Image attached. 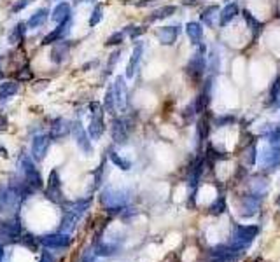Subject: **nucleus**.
<instances>
[{
    "label": "nucleus",
    "mask_w": 280,
    "mask_h": 262,
    "mask_svg": "<svg viewBox=\"0 0 280 262\" xmlns=\"http://www.w3.org/2000/svg\"><path fill=\"white\" fill-rule=\"evenodd\" d=\"M184 6H196V4H200V0H182Z\"/></svg>",
    "instance_id": "obj_34"
},
{
    "label": "nucleus",
    "mask_w": 280,
    "mask_h": 262,
    "mask_svg": "<svg viewBox=\"0 0 280 262\" xmlns=\"http://www.w3.org/2000/svg\"><path fill=\"white\" fill-rule=\"evenodd\" d=\"M238 6L236 4H228L226 7H224L223 11H221V16H219V25L221 26H226L228 23L231 21V19L235 18L236 14H238Z\"/></svg>",
    "instance_id": "obj_17"
},
{
    "label": "nucleus",
    "mask_w": 280,
    "mask_h": 262,
    "mask_svg": "<svg viewBox=\"0 0 280 262\" xmlns=\"http://www.w3.org/2000/svg\"><path fill=\"white\" fill-rule=\"evenodd\" d=\"M26 23L19 21L16 23L13 26V30L9 31V35H7V41H9L11 46H21L23 42H25V37H26Z\"/></svg>",
    "instance_id": "obj_9"
},
{
    "label": "nucleus",
    "mask_w": 280,
    "mask_h": 262,
    "mask_svg": "<svg viewBox=\"0 0 280 262\" xmlns=\"http://www.w3.org/2000/svg\"><path fill=\"white\" fill-rule=\"evenodd\" d=\"M186 34H188V37H189V41H191L193 46H200V44L203 42V28L200 23H195V21L188 23Z\"/></svg>",
    "instance_id": "obj_12"
},
{
    "label": "nucleus",
    "mask_w": 280,
    "mask_h": 262,
    "mask_svg": "<svg viewBox=\"0 0 280 262\" xmlns=\"http://www.w3.org/2000/svg\"><path fill=\"white\" fill-rule=\"evenodd\" d=\"M219 16H221L219 6H208V7H205V11L202 13V21L208 26V28H214L215 23L219 21Z\"/></svg>",
    "instance_id": "obj_13"
},
{
    "label": "nucleus",
    "mask_w": 280,
    "mask_h": 262,
    "mask_svg": "<svg viewBox=\"0 0 280 262\" xmlns=\"http://www.w3.org/2000/svg\"><path fill=\"white\" fill-rule=\"evenodd\" d=\"M112 161L116 162L117 166H121V168H123V170H128V168H130V162H128V161H125L123 157L116 156V154H112Z\"/></svg>",
    "instance_id": "obj_31"
},
{
    "label": "nucleus",
    "mask_w": 280,
    "mask_h": 262,
    "mask_svg": "<svg viewBox=\"0 0 280 262\" xmlns=\"http://www.w3.org/2000/svg\"><path fill=\"white\" fill-rule=\"evenodd\" d=\"M125 31L123 30H119V31H114L112 35H110V37L107 39V41H105V46L107 47H112V46H121V44H123V41H125Z\"/></svg>",
    "instance_id": "obj_25"
},
{
    "label": "nucleus",
    "mask_w": 280,
    "mask_h": 262,
    "mask_svg": "<svg viewBox=\"0 0 280 262\" xmlns=\"http://www.w3.org/2000/svg\"><path fill=\"white\" fill-rule=\"evenodd\" d=\"M102 19H104V6H102V4H97V6L93 7V11H91V16H89L88 25L91 26V28H95V26H97Z\"/></svg>",
    "instance_id": "obj_23"
},
{
    "label": "nucleus",
    "mask_w": 280,
    "mask_h": 262,
    "mask_svg": "<svg viewBox=\"0 0 280 262\" xmlns=\"http://www.w3.org/2000/svg\"><path fill=\"white\" fill-rule=\"evenodd\" d=\"M112 89H114V100H116V110L125 112L126 105H128V87H126L125 77L117 75L112 82Z\"/></svg>",
    "instance_id": "obj_3"
},
{
    "label": "nucleus",
    "mask_w": 280,
    "mask_h": 262,
    "mask_svg": "<svg viewBox=\"0 0 280 262\" xmlns=\"http://www.w3.org/2000/svg\"><path fill=\"white\" fill-rule=\"evenodd\" d=\"M119 56H121V51H114V53L109 54V59H107V67H105V75H110L114 70V67L117 65V61H119Z\"/></svg>",
    "instance_id": "obj_26"
},
{
    "label": "nucleus",
    "mask_w": 280,
    "mask_h": 262,
    "mask_svg": "<svg viewBox=\"0 0 280 262\" xmlns=\"http://www.w3.org/2000/svg\"><path fill=\"white\" fill-rule=\"evenodd\" d=\"M51 19H53L56 25L65 23L67 19H72V6L69 2H60L54 6V9L51 11Z\"/></svg>",
    "instance_id": "obj_8"
},
{
    "label": "nucleus",
    "mask_w": 280,
    "mask_h": 262,
    "mask_svg": "<svg viewBox=\"0 0 280 262\" xmlns=\"http://www.w3.org/2000/svg\"><path fill=\"white\" fill-rule=\"evenodd\" d=\"M82 2H97V0H74V6H79Z\"/></svg>",
    "instance_id": "obj_35"
},
{
    "label": "nucleus",
    "mask_w": 280,
    "mask_h": 262,
    "mask_svg": "<svg viewBox=\"0 0 280 262\" xmlns=\"http://www.w3.org/2000/svg\"><path fill=\"white\" fill-rule=\"evenodd\" d=\"M161 0H126L125 4H132L135 7H152V6H158Z\"/></svg>",
    "instance_id": "obj_30"
},
{
    "label": "nucleus",
    "mask_w": 280,
    "mask_h": 262,
    "mask_svg": "<svg viewBox=\"0 0 280 262\" xmlns=\"http://www.w3.org/2000/svg\"><path fill=\"white\" fill-rule=\"evenodd\" d=\"M6 128H7V117L0 114V131L6 129Z\"/></svg>",
    "instance_id": "obj_33"
},
{
    "label": "nucleus",
    "mask_w": 280,
    "mask_h": 262,
    "mask_svg": "<svg viewBox=\"0 0 280 262\" xmlns=\"http://www.w3.org/2000/svg\"><path fill=\"white\" fill-rule=\"evenodd\" d=\"M0 70H2V67H0Z\"/></svg>",
    "instance_id": "obj_36"
},
{
    "label": "nucleus",
    "mask_w": 280,
    "mask_h": 262,
    "mask_svg": "<svg viewBox=\"0 0 280 262\" xmlns=\"http://www.w3.org/2000/svg\"><path fill=\"white\" fill-rule=\"evenodd\" d=\"M47 145H49V138L44 137V135H41V137H35L34 140V145H32V149H34V156L37 157V159H42L47 150Z\"/></svg>",
    "instance_id": "obj_16"
},
{
    "label": "nucleus",
    "mask_w": 280,
    "mask_h": 262,
    "mask_svg": "<svg viewBox=\"0 0 280 262\" xmlns=\"http://www.w3.org/2000/svg\"><path fill=\"white\" fill-rule=\"evenodd\" d=\"M18 91H19L18 82H11V81L2 82V84H0V102L13 98L14 94H18Z\"/></svg>",
    "instance_id": "obj_18"
},
{
    "label": "nucleus",
    "mask_w": 280,
    "mask_h": 262,
    "mask_svg": "<svg viewBox=\"0 0 280 262\" xmlns=\"http://www.w3.org/2000/svg\"><path fill=\"white\" fill-rule=\"evenodd\" d=\"M70 26H72V19H67L65 23H60V25H56V28L51 30L49 34L46 35L44 39H42V46H53V44L63 41V39L69 35L70 31Z\"/></svg>",
    "instance_id": "obj_4"
},
{
    "label": "nucleus",
    "mask_w": 280,
    "mask_h": 262,
    "mask_svg": "<svg viewBox=\"0 0 280 262\" xmlns=\"http://www.w3.org/2000/svg\"><path fill=\"white\" fill-rule=\"evenodd\" d=\"M180 35V26H161L156 30V39L161 46H173Z\"/></svg>",
    "instance_id": "obj_6"
},
{
    "label": "nucleus",
    "mask_w": 280,
    "mask_h": 262,
    "mask_svg": "<svg viewBox=\"0 0 280 262\" xmlns=\"http://www.w3.org/2000/svg\"><path fill=\"white\" fill-rule=\"evenodd\" d=\"M205 67H207V61H205V46L200 44L198 51H196L191 56V59L188 61L186 72L191 75L193 81H200L205 75Z\"/></svg>",
    "instance_id": "obj_1"
},
{
    "label": "nucleus",
    "mask_w": 280,
    "mask_h": 262,
    "mask_svg": "<svg viewBox=\"0 0 280 262\" xmlns=\"http://www.w3.org/2000/svg\"><path fill=\"white\" fill-rule=\"evenodd\" d=\"M104 107L109 114H116V100H114V89H112V84L107 87L105 91V96H104Z\"/></svg>",
    "instance_id": "obj_21"
},
{
    "label": "nucleus",
    "mask_w": 280,
    "mask_h": 262,
    "mask_svg": "<svg viewBox=\"0 0 280 262\" xmlns=\"http://www.w3.org/2000/svg\"><path fill=\"white\" fill-rule=\"evenodd\" d=\"M35 0H16L13 4V7H11V14H18L21 13L23 9H26V7L30 6V4H34Z\"/></svg>",
    "instance_id": "obj_29"
},
{
    "label": "nucleus",
    "mask_w": 280,
    "mask_h": 262,
    "mask_svg": "<svg viewBox=\"0 0 280 262\" xmlns=\"http://www.w3.org/2000/svg\"><path fill=\"white\" fill-rule=\"evenodd\" d=\"M177 13V7L175 6H163L160 7V9H156L154 13H152L151 16L147 18V21H161V19H167L170 18V16H173Z\"/></svg>",
    "instance_id": "obj_15"
},
{
    "label": "nucleus",
    "mask_w": 280,
    "mask_h": 262,
    "mask_svg": "<svg viewBox=\"0 0 280 262\" xmlns=\"http://www.w3.org/2000/svg\"><path fill=\"white\" fill-rule=\"evenodd\" d=\"M70 49H72V42L65 41V39L60 42H56V44H53L51 53H49L51 61H53L54 65H61V63H65L67 58H69V54H70Z\"/></svg>",
    "instance_id": "obj_5"
},
{
    "label": "nucleus",
    "mask_w": 280,
    "mask_h": 262,
    "mask_svg": "<svg viewBox=\"0 0 280 262\" xmlns=\"http://www.w3.org/2000/svg\"><path fill=\"white\" fill-rule=\"evenodd\" d=\"M49 9L47 7H41V9H37L34 14L30 16V19L26 21V26L32 30H35V28H41L42 25H46V21H47V18H49Z\"/></svg>",
    "instance_id": "obj_10"
},
{
    "label": "nucleus",
    "mask_w": 280,
    "mask_h": 262,
    "mask_svg": "<svg viewBox=\"0 0 280 262\" xmlns=\"http://www.w3.org/2000/svg\"><path fill=\"white\" fill-rule=\"evenodd\" d=\"M126 137H128V126L123 119H114L112 122V138L117 144H125Z\"/></svg>",
    "instance_id": "obj_11"
},
{
    "label": "nucleus",
    "mask_w": 280,
    "mask_h": 262,
    "mask_svg": "<svg viewBox=\"0 0 280 262\" xmlns=\"http://www.w3.org/2000/svg\"><path fill=\"white\" fill-rule=\"evenodd\" d=\"M256 233H258V229L256 227H238V231H236V243H249V241L252 240V238L256 236Z\"/></svg>",
    "instance_id": "obj_20"
},
{
    "label": "nucleus",
    "mask_w": 280,
    "mask_h": 262,
    "mask_svg": "<svg viewBox=\"0 0 280 262\" xmlns=\"http://www.w3.org/2000/svg\"><path fill=\"white\" fill-rule=\"evenodd\" d=\"M67 131H69V126H67L65 119H54L53 126H51V135L56 138V137H60V135H65Z\"/></svg>",
    "instance_id": "obj_24"
},
{
    "label": "nucleus",
    "mask_w": 280,
    "mask_h": 262,
    "mask_svg": "<svg viewBox=\"0 0 280 262\" xmlns=\"http://www.w3.org/2000/svg\"><path fill=\"white\" fill-rule=\"evenodd\" d=\"M142 54H144V44L137 42L135 47H133V51H132V56H130L128 65H126V72H125L126 79H133V77H135L137 70H139V65H140Z\"/></svg>",
    "instance_id": "obj_7"
},
{
    "label": "nucleus",
    "mask_w": 280,
    "mask_h": 262,
    "mask_svg": "<svg viewBox=\"0 0 280 262\" xmlns=\"http://www.w3.org/2000/svg\"><path fill=\"white\" fill-rule=\"evenodd\" d=\"M210 70L212 72H217L219 70V56L215 53L210 54Z\"/></svg>",
    "instance_id": "obj_32"
},
{
    "label": "nucleus",
    "mask_w": 280,
    "mask_h": 262,
    "mask_svg": "<svg viewBox=\"0 0 280 262\" xmlns=\"http://www.w3.org/2000/svg\"><path fill=\"white\" fill-rule=\"evenodd\" d=\"M280 96V72L277 74V77L273 79L270 87V102H277Z\"/></svg>",
    "instance_id": "obj_28"
},
{
    "label": "nucleus",
    "mask_w": 280,
    "mask_h": 262,
    "mask_svg": "<svg viewBox=\"0 0 280 262\" xmlns=\"http://www.w3.org/2000/svg\"><path fill=\"white\" fill-rule=\"evenodd\" d=\"M243 19H245V23H247V28H249L252 31V39H258L259 37V34H261V30H263V23L261 21H258V19L252 16L251 11H243Z\"/></svg>",
    "instance_id": "obj_14"
},
{
    "label": "nucleus",
    "mask_w": 280,
    "mask_h": 262,
    "mask_svg": "<svg viewBox=\"0 0 280 262\" xmlns=\"http://www.w3.org/2000/svg\"><path fill=\"white\" fill-rule=\"evenodd\" d=\"M89 109H91V122H89L88 129H89V133H91V137L97 140V138L102 137V133H104V129H105L104 109H102V105L98 102H91Z\"/></svg>",
    "instance_id": "obj_2"
},
{
    "label": "nucleus",
    "mask_w": 280,
    "mask_h": 262,
    "mask_svg": "<svg viewBox=\"0 0 280 262\" xmlns=\"http://www.w3.org/2000/svg\"><path fill=\"white\" fill-rule=\"evenodd\" d=\"M125 35H128L130 39H139L142 34H145V28L144 26H135V25H128L123 28Z\"/></svg>",
    "instance_id": "obj_27"
},
{
    "label": "nucleus",
    "mask_w": 280,
    "mask_h": 262,
    "mask_svg": "<svg viewBox=\"0 0 280 262\" xmlns=\"http://www.w3.org/2000/svg\"><path fill=\"white\" fill-rule=\"evenodd\" d=\"M32 79H34V72H32L30 63L26 61L25 65H23L21 69L16 72V81H18V82H30Z\"/></svg>",
    "instance_id": "obj_22"
},
{
    "label": "nucleus",
    "mask_w": 280,
    "mask_h": 262,
    "mask_svg": "<svg viewBox=\"0 0 280 262\" xmlns=\"http://www.w3.org/2000/svg\"><path fill=\"white\" fill-rule=\"evenodd\" d=\"M72 131H74V138L77 140V144L82 147L84 150H89V144H88V137H86V131L82 128V124L79 121L74 122L72 126Z\"/></svg>",
    "instance_id": "obj_19"
}]
</instances>
